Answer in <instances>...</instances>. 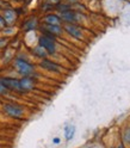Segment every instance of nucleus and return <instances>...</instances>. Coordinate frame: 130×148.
Masks as SVG:
<instances>
[{"label":"nucleus","mask_w":130,"mask_h":148,"mask_svg":"<svg viewBox=\"0 0 130 148\" xmlns=\"http://www.w3.org/2000/svg\"><path fill=\"white\" fill-rule=\"evenodd\" d=\"M12 67L13 69L18 73L19 77H35L37 73L36 71V64L27 60V58L23 56V55H18L12 60Z\"/></svg>","instance_id":"f257e3e1"},{"label":"nucleus","mask_w":130,"mask_h":148,"mask_svg":"<svg viewBox=\"0 0 130 148\" xmlns=\"http://www.w3.org/2000/svg\"><path fill=\"white\" fill-rule=\"evenodd\" d=\"M1 111L7 117L14 119H24L27 112L24 105L19 103H14V101H4L1 104Z\"/></svg>","instance_id":"f03ea898"},{"label":"nucleus","mask_w":130,"mask_h":148,"mask_svg":"<svg viewBox=\"0 0 130 148\" xmlns=\"http://www.w3.org/2000/svg\"><path fill=\"white\" fill-rule=\"evenodd\" d=\"M37 44L48 53L49 56H56L59 53V45H57V38H55L53 36L48 35H40L38 40H37Z\"/></svg>","instance_id":"7ed1b4c3"},{"label":"nucleus","mask_w":130,"mask_h":148,"mask_svg":"<svg viewBox=\"0 0 130 148\" xmlns=\"http://www.w3.org/2000/svg\"><path fill=\"white\" fill-rule=\"evenodd\" d=\"M63 26V31L66 35H68L72 38L77 40V41H85V30L81 25L78 24H62Z\"/></svg>","instance_id":"20e7f679"},{"label":"nucleus","mask_w":130,"mask_h":148,"mask_svg":"<svg viewBox=\"0 0 130 148\" xmlns=\"http://www.w3.org/2000/svg\"><path fill=\"white\" fill-rule=\"evenodd\" d=\"M38 66L42 69L47 71L49 73H54V74H63L64 72H66V69H64V67L62 66V64H60L59 62H56L55 60H53L50 58L40 60Z\"/></svg>","instance_id":"39448f33"},{"label":"nucleus","mask_w":130,"mask_h":148,"mask_svg":"<svg viewBox=\"0 0 130 148\" xmlns=\"http://www.w3.org/2000/svg\"><path fill=\"white\" fill-rule=\"evenodd\" d=\"M38 30L42 35L53 36L55 38H60L64 35L63 26L62 25H47V24H40Z\"/></svg>","instance_id":"423d86ee"},{"label":"nucleus","mask_w":130,"mask_h":148,"mask_svg":"<svg viewBox=\"0 0 130 148\" xmlns=\"http://www.w3.org/2000/svg\"><path fill=\"white\" fill-rule=\"evenodd\" d=\"M0 82L10 91V93L23 95L19 86V78L14 77H0Z\"/></svg>","instance_id":"0eeeda50"},{"label":"nucleus","mask_w":130,"mask_h":148,"mask_svg":"<svg viewBox=\"0 0 130 148\" xmlns=\"http://www.w3.org/2000/svg\"><path fill=\"white\" fill-rule=\"evenodd\" d=\"M37 80L32 77H21L19 78V86L22 90V93H29L36 88Z\"/></svg>","instance_id":"6e6552de"},{"label":"nucleus","mask_w":130,"mask_h":148,"mask_svg":"<svg viewBox=\"0 0 130 148\" xmlns=\"http://www.w3.org/2000/svg\"><path fill=\"white\" fill-rule=\"evenodd\" d=\"M1 16L6 23V26H14L18 21V17H19L17 13V10H14L12 7L5 8L4 11H1Z\"/></svg>","instance_id":"1a4fd4ad"},{"label":"nucleus","mask_w":130,"mask_h":148,"mask_svg":"<svg viewBox=\"0 0 130 148\" xmlns=\"http://www.w3.org/2000/svg\"><path fill=\"white\" fill-rule=\"evenodd\" d=\"M41 24V21L36 16H31L27 19H25L22 23V30L24 32H31L35 30H38V26Z\"/></svg>","instance_id":"9d476101"},{"label":"nucleus","mask_w":130,"mask_h":148,"mask_svg":"<svg viewBox=\"0 0 130 148\" xmlns=\"http://www.w3.org/2000/svg\"><path fill=\"white\" fill-rule=\"evenodd\" d=\"M41 24H47V25H62V21L59 16V13L49 12L45 13L41 18Z\"/></svg>","instance_id":"9b49d317"},{"label":"nucleus","mask_w":130,"mask_h":148,"mask_svg":"<svg viewBox=\"0 0 130 148\" xmlns=\"http://www.w3.org/2000/svg\"><path fill=\"white\" fill-rule=\"evenodd\" d=\"M31 55L32 56H35L36 59H38V60H43V59H47V58H49V55H48V53L45 51L41 45H38V44H36L34 48H31Z\"/></svg>","instance_id":"f8f14e48"},{"label":"nucleus","mask_w":130,"mask_h":148,"mask_svg":"<svg viewBox=\"0 0 130 148\" xmlns=\"http://www.w3.org/2000/svg\"><path fill=\"white\" fill-rule=\"evenodd\" d=\"M72 5L68 4L67 1H64V0H61L60 3H57L56 5H54V10L56 11L57 13H62V12H66V11H69L72 10Z\"/></svg>","instance_id":"ddd939ff"},{"label":"nucleus","mask_w":130,"mask_h":148,"mask_svg":"<svg viewBox=\"0 0 130 148\" xmlns=\"http://www.w3.org/2000/svg\"><path fill=\"white\" fill-rule=\"evenodd\" d=\"M75 132L77 129L73 124H68L64 127V130H63V134H64V138H66V141H70L73 140L74 135H75Z\"/></svg>","instance_id":"4468645a"},{"label":"nucleus","mask_w":130,"mask_h":148,"mask_svg":"<svg viewBox=\"0 0 130 148\" xmlns=\"http://www.w3.org/2000/svg\"><path fill=\"white\" fill-rule=\"evenodd\" d=\"M122 143L124 146H130V125L125 127L122 132Z\"/></svg>","instance_id":"2eb2a0df"},{"label":"nucleus","mask_w":130,"mask_h":148,"mask_svg":"<svg viewBox=\"0 0 130 148\" xmlns=\"http://www.w3.org/2000/svg\"><path fill=\"white\" fill-rule=\"evenodd\" d=\"M40 10L45 14V13H49V12H53L54 11V5L48 3L47 0H44V1L40 5Z\"/></svg>","instance_id":"dca6fc26"},{"label":"nucleus","mask_w":130,"mask_h":148,"mask_svg":"<svg viewBox=\"0 0 130 148\" xmlns=\"http://www.w3.org/2000/svg\"><path fill=\"white\" fill-rule=\"evenodd\" d=\"M3 35H4V37H7L8 38V36H12V35H14V32H16V29H14V26H6L5 29H3L1 31Z\"/></svg>","instance_id":"f3484780"},{"label":"nucleus","mask_w":130,"mask_h":148,"mask_svg":"<svg viewBox=\"0 0 130 148\" xmlns=\"http://www.w3.org/2000/svg\"><path fill=\"white\" fill-rule=\"evenodd\" d=\"M8 95H10V91L0 82V97H7Z\"/></svg>","instance_id":"a211bd4d"},{"label":"nucleus","mask_w":130,"mask_h":148,"mask_svg":"<svg viewBox=\"0 0 130 148\" xmlns=\"http://www.w3.org/2000/svg\"><path fill=\"white\" fill-rule=\"evenodd\" d=\"M8 44V38L7 37H0V50L4 49Z\"/></svg>","instance_id":"6ab92c4d"},{"label":"nucleus","mask_w":130,"mask_h":148,"mask_svg":"<svg viewBox=\"0 0 130 148\" xmlns=\"http://www.w3.org/2000/svg\"><path fill=\"white\" fill-rule=\"evenodd\" d=\"M5 27H6V23H5V21H4L3 16L0 14V31H1L3 29H5Z\"/></svg>","instance_id":"aec40b11"},{"label":"nucleus","mask_w":130,"mask_h":148,"mask_svg":"<svg viewBox=\"0 0 130 148\" xmlns=\"http://www.w3.org/2000/svg\"><path fill=\"white\" fill-rule=\"evenodd\" d=\"M53 143L54 145H60L61 143V138L60 137H54L53 138Z\"/></svg>","instance_id":"412c9836"},{"label":"nucleus","mask_w":130,"mask_h":148,"mask_svg":"<svg viewBox=\"0 0 130 148\" xmlns=\"http://www.w3.org/2000/svg\"><path fill=\"white\" fill-rule=\"evenodd\" d=\"M48 3H50V4H53V5H56L57 3H60L61 0H47Z\"/></svg>","instance_id":"4be33fe9"},{"label":"nucleus","mask_w":130,"mask_h":148,"mask_svg":"<svg viewBox=\"0 0 130 148\" xmlns=\"http://www.w3.org/2000/svg\"><path fill=\"white\" fill-rule=\"evenodd\" d=\"M115 148H127V146H124L122 142H119V143H118V145H117Z\"/></svg>","instance_id":"5701e85b"},{"label":"nucleus","mask_w":130,"mask_h":148,"mask_svg":"<svg viewBox=\"0 0 130 148\" xmlns=\"http://www.w3.org/2000/svg\"><path fill=\"white\" fill-rule=\"evenodd\" d=\"M27 1H30V0H27Z\"/></svg>","instance_id":"b1692460"}]
</instances>
